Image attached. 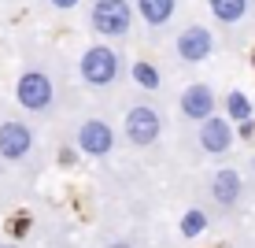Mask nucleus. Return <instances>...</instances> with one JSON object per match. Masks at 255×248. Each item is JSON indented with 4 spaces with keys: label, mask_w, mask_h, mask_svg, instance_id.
Returning a JSON list of instances; mask_svg holds the SVG:
<instances>
[{
    "label": "nucleus",
    "mask_w": 255,
    "mask_h": 248,
    "mask_svg": "<svg viewBox=\"0 0 255 248\" xmlns=\"http://www.w3.org/2000/svg\"><path fill=\"white\" fill-rule=\"evenodd\" d=\"M33 152V130L26 126V122H0V156L7 159V163H19Z\"/></svg>",
    "instance_id": "nucleus-8"
},
{
    "label": "nucleus",
    "mask_w": 255,
    "mask_h": 248,
    "mask_svg": "<svg viewBox=\"0 0 255 248\" xmlns=\"http://www.w3.org/2000/svg\"><path fill=\"white\" fill-rule=\"evenodd\" d=\"M233 122L230 119H222V115H211V119H204L200 122V134H196V141H200V148H204L207 156H226L233 148Z\"/></svg>",
    "instance_id": "nucleus-9"
},
{
    "label": "nucleus",
    "mask_w": 255,
    "mask_h": 248,
    "mask_svg": "<svg viewBox=\"0 0 255 248\" xmlns=\"http://www.w3.org/2000/svg\"><path fill=\"white\" fill-rule=\"evenodd\" d=\"M115 126H111L108 119H82L78 122V130H74V145H78V152L82 156H93V159H104V156H111L115 152Z\"/></svg>",
    "instance_id": "nucleus-4"
},
{
    "label": "nucleus",
    "mask_w": 255,
    "mask_h": 248,
    "mask_svg": "<svg viewBox=\"0 0 255 248\" xmlns=\"http://www.w3.org/2000/svg\"><path fill=\"white\" fill-rule=\"evenodd\" d=\"M174 52H178L181 63H204L211 52H215V33L204 22H192L174 37Z\"/></svg>",
    "instance_id": "nucleus-6"
},
{
    "label": "nucleus",
    "mask_w": 255,
    "mask_h": 248,
    "mask_svg": "<svg viewBox=\"0 0 255 248\" xmlns=\"http://www.w3.org/2000/svg\"><path fill=\"white\" fill-rule=\"evenodd\" d=\"M181 237H189V241H192V237H200V234H204V230H207V211H200V208H189L185 211V215H181Z\"/></svg>",
    "instance_id": "nucleus-14"
},
{
    "label": "nucleus",
    "mask_w": 255,
    "mask_h": 248,
    "mask_svg": "<svg viewBox=\"0 0 255 248\" xmlns=\"http://www.w3.org/2000/svg\"><path fill=\"white\" fill-rule=\"evenodd\" d=\"M78 74H82L85 85H93V89H108V85L119 82L122 74V56L111 45H93L82 52V59H78Z\"/></svg>",
    "instance_id": "nucleus-1"
},
{
    "label": "nucleus",
    "mask_w": 255,
    "mask_h": 248,
    "mask_svg": "<svg viewBox=\"0 0 255 248\" xmlns=\"http://www.w3.org/2000/svg\"><path fill=\"white\" fill-rule=\"evenodd\" d=\"M129 74H133V82L140 85V89H148V93H152V89H159V70H155L152 63H144V59H137Z\"/></svg>",
    "instance_id": "nucleus-15"
},
{
    "label": "nucleus",
    "mask_w": 255,
    "mask_h": 248,
    "mask_svg": "<svg viewBox=\"0 0 255 248\" xmlns=\"http://www.w3.org/2000/svg\"><path fill=\"white\" fill-rule=\"evenodd\" d=\"M89 26L108 41L126 37L133 26V7H129V0H96L89 11Z\"/></svg>",
    "instance_id": "nucleus-2"
},
{
    "label": "nucleus",
    "mask_w": 255,
    "mask_h": 248,
    "mask_svg": "<svg viewBox=\"0 0 255 248\" xmlns=\"http://www.w3.org/2000/svg\"><path fill=\"white\" fill-rule=\"evenodd\" d=\"M48 4H52V7H63V11H70V7H78L82 0H48Z\"/></svg>",
    "instance_id": "nucleus-16"
},
{
    "label": "nucleus",
    "mask_w": 255,
    "mask_h": 248,
    "mask_svg": "<svg viewBox=\"0 0 255 248\" xmlns=\"http://www.w3.org/2000/svg\"><path fill=\"white\" fill-rule=\"evenodd\" d=\"M226 119H230V122H241V126H244V122H252V100H248L241 89H233L230 96H226Z\"/></svg>",
    "instance_id": "nucleus-13"
},
{
    "label": "nucleus",
    "mask_w": 255,
    "mask_h": 248,
    "mask_svg": "<svg viewBox=\"0 0 255 248\" xmlns=\"http://www.w3.org/2000/svg\"><path fill=\"white\" fill-rule=\"evenodd\" d=\"M211 200L218 204V208H233L237 200H241V193H244V178H241V171H233V167H222V171H215L211 174Z\"/></svg>",
    "instance_id": "nucleus-10"
},
{
    "label": "nucleus",
    "mask_w": 255,
    "mask_h": 248,
    "mask_svg": "<svg viewBox=\"0 0 255 248\" xmlns=\"http://www.w3.org/2000/svg\"><path fill=\"white\" fill-rule=\"evenodd\" d=\"M0 248H19V245H0Z\"/></svg>",
    "instance_id": "nucleus-17"
},
{
    "label": "nucleus",
    "mask_w": 255,
    "mask_h": 248,
    "mask_svg": "<svg viewBox=\"0 0 255 248\" xmlns=\"http://www.w3.org/2000/svg\"><path fill=\"white\" fill-rule=\"evenodd\" d=\"M122 134H126L129 145L137 148H148L155 145L163 134V115L155 104H133V108L126 111V119H122Z\"/></svg>",
    "instance_id": "nucleus-3"
},
{
    "label": "nucleus",
    "mask_w": 255,
    "mask_h": 248,
    "mask_svg": "<svg viewBox=\"0 0 255 248\" xmlns=\"http://www.w3.org/2000/svg\"><path fill=\"white\" fill-rule=\"evenodd\" d=\"M178 11V0H137V15L148 26H166Z\"/></svg>",
    "instance_id": "nucleus-11"
},
{
    "label": "nucleus",
    "mask_w": 255,
    "mask_h": 248,
    "mask_svg": "<svg viewBox=\"0 0 255 248\" xmlns=\"http://www.w3.org/2000/svg\"><path fill=\"white\" fill-rule=\"evenodd\" d=\"M178 108H181V115H185V119L204 122V119H211V115H215L218 96H215V89H211L207 82H192V85H185V89H181Z\"/></svg>",
    "instance_id": "nucleus-7"
},
{
    "label": "nucleus",
    "mask_w": 255,
    "mask_h": 248,
    "mask_svg": "<svg viewBox=\"0 0 255 248\" xmlns=\"http://www.w3.org/2000/svg\"><path fill=\"white\" fill-rule=\"evenodd\" d=\"M207 7H211V15H215L218 22H226V26L241 22L244 15H248V0H207Z\"/></svg>",
    "instance_id": "nucleus-12"
},
{
    "label": "nucleus",
    "mask_w": 255,
    "mask_h": 248,
    "mask_svg": "<svg viewBox=\"0 0 255 248\" xmlns=\"http://www.w3.org/2000/svg\"><path fill=\"white\" fill-rule=\"evenodd\" d=\"M52 96H56V89H52V78L45 70H26V74H19V82H15V100L33 115L48 111Z\"/></svg>",
    "instance_id": "nucleus-5"
}]
</instances>
